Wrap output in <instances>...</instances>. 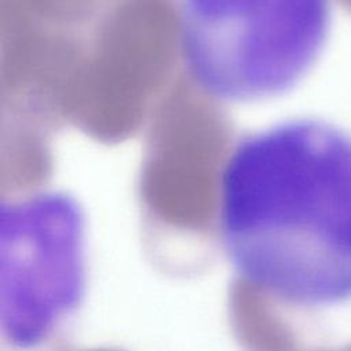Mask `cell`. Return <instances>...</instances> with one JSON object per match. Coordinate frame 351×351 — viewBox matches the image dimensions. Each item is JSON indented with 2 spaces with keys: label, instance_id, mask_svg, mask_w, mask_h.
I'll return each instance as SVG.
<instances>
[{
  "label": "cell",
  "instance_id": "cell-1",
  "mask_svg": "<svg viewBox=\"0 0 351 351\" xmlns=\"http://www.w3.org/2000/svg\"><path fill=\"white\" fill-rule=\"evenodd\" d=\"M219 233L243 280L296 307L351 299V134L313 118L241 137L219 186Z\"/></svg>",
  "mask_w": 351,
  "mask_h": 351
},
{
  "label": "cell",
  "instance_id": "cell-2",
  "mask_svg": "<svg viewBox=\"0 0 351 351\" xmlns=\"http://www.w3.org/2000/svg\"><path fill=\"white\" fill-rule=\"evenodd\" d=\"M329 0H181L180 51L217 100L251 103L295 88L318 60Z\"/></svg>",
  "mask_w": 351,
  "mask_h": 351
},
{
  "label": "cell",
  "instance_id": "cell-3",
  "mask_svg": "<svg viewBox=\"0 0 351 351\" xmlns=\"http://www.w3.org/2000/svg\"><path fill=\"white\" fill-rule=\"evenodd\" d=\"M0 329L16 347L48 339L84 295V217L75 200L45 192L1 206Z\"/></svg>",
  "mask_w": 351,
  "mask_h": 351
},
{
  "label": "cell",
  "instance_id": "cell-4",
  "mask_svg": "<svg viewBox=\"0 0 351 351\" xmlns=\"http://www.w3.org/2000/svg\"><path fill=\"white\" fill-rule=\"evenodd\" d=\"M337 3L340 4V7H341L344 11H347V12L351 14V0H337Z\"/></svg>",
  "mask_w": 351,
  "mask_h": 351
}]
</instances>
